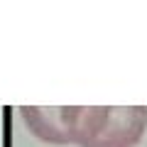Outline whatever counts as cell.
<instances>
[{"label": "cell", "mask_w": 147, "mask_h": 147, "mask_svg": "<svg viewBox=\"0 0 147 147\" xmlns=\"http://www.w3.org/2000/svg\"><path fill=\"white\" fill-rule=\"evenodd\" d=\"M27 127L52 145L135 147L147 127L145 105H22Z\"/></svg>", "instance_id": "obj_1"}]
</instances>
